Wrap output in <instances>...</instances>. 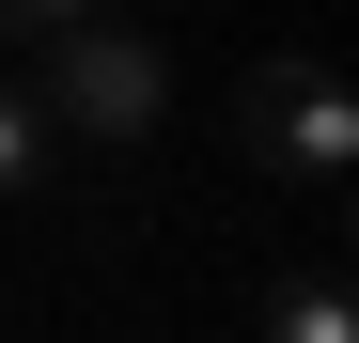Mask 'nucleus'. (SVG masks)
<instances>
[{"instance_id": "2", "label": "nucleus", "mask_w": 359, "mask_h": 343, "mask_svg": "<svg viewBox=\"0 0 359 343\" xmlns=\"http://www.w3.org/2000/svg\"><path fill=\"white\" fill-rule=\"evenodd\" d=\"M47 63V109H63L79 141H141L156 109H172V63L126 31V16H94V31H63V47H32Z\"/></svg>"}, {"instance_id": "5", "label": "nucleus", "mask_w": 359, "mask_h": 343, "mask_svg": "<svg viewBox=\"0 0 359 343\" xmlns=\"http://www.w3.org/2000/svg\"><path fill=\"white\" fill-rule=\"evenodd\" d=\"M109 16V0H0V31H16V47H63V31H94Z\"/></svg>"}, {"instance_id": "3", "label": "nucleus", "mask_w": 359, "mask_h": 343, "mask_svg": "<svg viewBox=\"0 0 359 343\" xmlns=\"http://www.w3.org/2000/svg\"><path fill=\"white\" fill-rule=\"evenodd\" d=\"M266 343H359V312H344V281H328V265H297V281H266Z\"/></svg>"}, {"instance_id": "1", "label": "nucleus", "mask_w": 359, "mask_h": 343, "mask_svg": "<svg viewBox=\"0 0 359 343\" xmlns=\"http://www.w3.org/2000/svg\"><path fill=\"white\" fill-rule=\"evenodd\" d=\"M234 125H250V156L297 172V188H344L359 172V109H344V78L313 63V47H266L250 94H234Z\"/></svg>"}, {"instance_id": "4", "label": "nucleus", "mask_w": 359, "mask_h": 343, "mask_svg": "<svg viewBox=\"0 0 359 343\" xmlns=\"http://www.w3.org/2000/svg\"><path fill=\"white\" fill-rule=\"evenodd\" d=\"M32 172H47V109L0 78V188H32Z\"/></svg>"}]
</instances>
